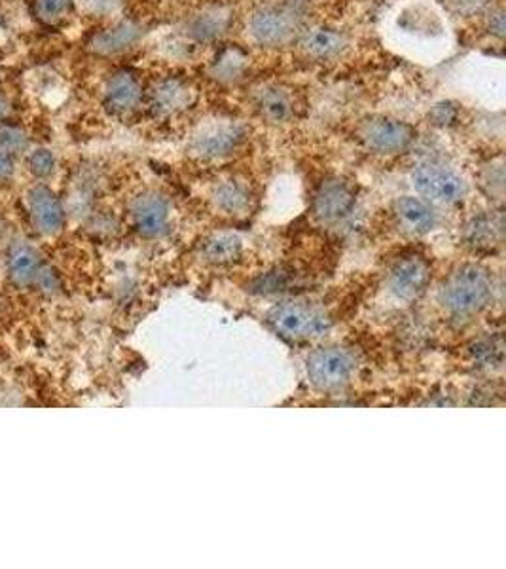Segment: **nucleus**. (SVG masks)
Here are the masks:
<instances>
[{"label":"nucleus","mask_w":506,"mask_h":569,"mask_svg":"<svg viewBox=\"0 0 506 569\" xmlns=\"http://www.w3.org/2000/svg\"><path fill=\"white\" fill-rule=\"evenodd\" d=\"M391 39L417 58H436L448 50L449 23L431 0H404L389 20Z\"/></svg>","instance_id":"nucleus-1"},{"label":"nucleus","mask_w":506,"mask_h":569,"mask_svg":"<svg viewBox=\"0 0 506 569\" xmlns=\"http://www.w3.org/2000/svg\"><path fill=\"white\" fill-rule=\"evenodd\" d=\"M307 21L304 0H277L256 8L249 20V37L266 50H280L298 42Z\"/></svg>","instance_id":"nucleus-2"},{"label":"nucleus","mask_w":506,"mask_h":569,"mask_svg":"<svg viewBox=\"0 0 506 569\" xmlns=\"http://www.w3.org/2000/svg\"><path fill=\"white\" fill-rule=\"evenodd\" d=\"M492 298V278L478 264L459 266L449 273L438 291L442 308L454 318H470L480 313Z\"/></svg>","instance_id":"nucleus-3"},{"label":"nucleus","mask_w":506,"mask_h":569,"mask_svg":"<svg viewBox=\"0 0 506 569\" xmlns=\"http://www.w3.org/2000/svg\"><path fill=\"white\" fill-rule=\"evenodd\" d=\"M247 130L234 118L214 117L203 120L190 136L189 150L200 160H221L240 149Z\"/></svg>","instance_id":"nucleus-4"},{"label":"nucleus","mask_w":506,"mask_h":569,"mask_svg":"<svg viewBox=\"0 0 506 569\" xmlns=\"http://www.w3.org/2000/svg\"><path fill=\"white\" fill-rule=\"evenodd\" d=\"M8 278L16 287L42 295H55L61 289L59 278L40 252L26 241H13L7 260Z\"/></svg>","instance_id":"nucleus-5"},{"label":"nucleus","mask_w":506,"mask_h":569,"mask_svg":"<svg viewBox=\"0 0 506 569\" xmlns=\"http://www.w3.org/2000/svg\"><path fill=\"white\" fill-rule=\"evenodd\" d=\"M417 130L398 118L372 114L358 122L357 137L364 149L374 154H401L416 141Z\"/></svg>","instance_id":"nucleus-6"},{"label":"nucleus","mask_w":506,"mask_h":569,"mask_svg":"<svg viewBox=\"0 0 506 569\" xmlns=\"http://www.w3.org/2000/svg\"><path fill=\"white\" fill-rule=\"evenodd\" d=\"M412 184L428 201L442 206H457L467 196V184L454 169L442 163L423 162L412 171Z\"/></svg>","instance_id":"nucleus-7"},{"label":"nucleus","mask_w":506,"mask_h":569,"mask_svg":"<svg viewBox=\"0 0 506 569\" xmlns=\"http://www.w3.org/2000/svg\"><path fill=\"white\" fill-rule=\"evenodd\" d=\"M267 319L281 337L291 338V340H307V338L318 337L331 325V319L326 318L323 311H318L312 306L300 305V302H285V305L275 306L270 311Z\"/></svg>","instance_id":"nucleus-8"},{"label":"nucleus","mask_w":506,"mask_h":569,"mask_svg":"<svg viewBox=\"0 0 506 569\" xmlns=\"http://www.w3.org/2000/svg\"><path fill=\"white\" fill-rule=\"evenodd\" d=\"M355 372V359L350 351L336 346L313 351L307 359V376L313 386L323 391H334L351 382Z\"/></svg>","instance_id":"nucleus-9"},{"label":"nucleus","mask_w":506,"mask_h":569,"mask_svg":"<svg viewBox=\"0 0 506 569\" xmlns=\"http://www.w3.org/2000/svg\"><path fill=\"white\" fill-rule=\"evenodd\" d=\"M130 214L136 232L146 240H156L168 233L169 222H171V203L162 192L146 190L133 198Z\"/></svg>","instance_id":"nucleus-10"},{"label":"nucleus","mask_w":506,"mask_h":569,"mask_svg":"<svg viewBox=\"0 0 506 569\" xmlns=\"http://www.w3.org/2000/svg\"><path fill=\"white\" fill-rule=\"evenodd\" d=\"M26 208L37 232L55 236L65 227V208L52 188L34 184L26 194Z\"/></svg>","instance_id":"nucleus-11"},{"label":"nucleus","mask_w":506,"mask_h":569,"mask_svg":"<svg viewBox=\"0 0 506 569\" xmlns=\"http://www.w3.org/2000/svg\"><path fill=\"white\" fill-rule=\"evenodd\" d=\"M144 90L135 72L122 69L109 77L103 88L104 109L114 117H128L143 103Z\"/></svg>","instance_id":"nucleus-12"},{"label":"nucleus","mask_w":506,"mask_h":569,"mask_svg":"<svg viewBox=\"0 0 506 569\" xmlns=\"http://www.w3.org/2000/svg\"><path fill=\"white\" fill-rule=\"evenodd\" d=\"M355 188L342 179H326L313 196V214L323 222H336L347 217L355 208Z\"/></svg>","instance_id":"nucleus-13"},{"label":"nucleus","mask_w":506,"mask_h":569,"mask_svg":"<svg viewBox=\"0 0 506 569\" xmlns=\"http://www.w3.org/2000/svg\"><path fill=\"white\" fill-rule=\"evenodd\" d=\"M431 281L427 260L416 254L396 260L389 272V289L401 300H416L422 297Z\"/></svg>","instance_id":"nucleus-14"},{"label":"nucleus","mask_w":506,"mask_h":569,"mask_svg":"<svg viewBox=\"0 0 506 569\" xmlns=\"http://www.w3.org/2000/svg\"><path fill=\"white\" fill-rule=\"evenodd\" d=\"M254 109L262 120L280 126L291 122L296 117V98L293 90H289L286 86H260L259 90L254 91Z\"/></svg>","instance_id":"nucleus-15"},{"label":"nucleus","mask_w":506,"mask_h":569,"mask_svg":"<svg viewBox=\"0 0 506 569\" xmlns=\"http://www.w3.org/2000/svg\"><path fill=\"white\" fill-rule=\"evenodd\" d=\"M195 91L189 80L181 77H165L150 90V107L156 114L171 117L194 103Z\"/></svg>","instance_id":"nucleus-16"},{"label":"nucleus","mask_w":506,"mask_h":569,"mask_svg":"<svg viewBox=\"0 0 506 569\" xmlns=\"http://www.w3.org/2000/svg\"><path fill=\"white\" fill-rule=\"evenodd\" d=\"M234 26V10L226 4H213L190 18L186 33L200 44H211L221 40Z\"/></svg>","instance_id":"nucleus-17"},{"label":"nucleus","mask_w":506,"mask_h":569,"mask_svg":"<svg viewBox=\"0 0 506 569\" xmlns=\"http://www.w3.org/2000/svg\"><path fill=\"white\" fill-rule=\"evenodd\" d=\"M143 37V29L135 21H120L117 26L103 29L93 34L90 40V50L103 58H111L118 53L128 52Z\"/></svg>","instance_id":"nucleus-18"},{"label":"nucleus","mask_w":506,"mask_h":569,"mask_svg":"<svg viewBox=\"0 0 506 569\" xmlns=\"http://www.w3.org/2000/svg\"><path fill=\"white\" fill-rule=\"evenodd\" d=\"M298 42L305 56L318 59V61L340 58L350 46V39L344 33H340L336 29H328V27L305 29Z\"/></svg>","instance_id":"nucleus-19"},{"label":"nucleus","mask_w":506,"mask_h":569,"mask_svg":"<svg viewBox=\"0 0 506 569\" xmlns=\"http://www.w3.org/2000/svg\"><path fill=\"white\" fill-rule=\"evenodd\" d=\"M393 213H395L398 224L409 233H428L436 227L435 209L428 206L427 201L414 196H403L393 203Z\"/></svg>","instance_id":"nucleus-20"},{"label":"nucleus","mask_w":506,"mask_h":569,"mask_svg":"<svg viewBox=\"0 0 506 569\" xmlns=\"http://www.w3.org/2000/svg\"><path fill=\"white\" fill-rule=\"evenodd\" d=\"M214 208L224 214L241 217L253 208V192L249 184L237 179H227L216 184L213 190Z\"/></svg>","instance_id":"nucleus-21"},{"label":"nucleus","mask_w":506,"mask_h":569,"mask_svg":"<svg viewBox=\"0 0 506 569\" xmlns=\"http://www.w3.org/2000/svg\"><path fill=\"white\" fill-rule=\"evenodd\" d=\"M241 240L234 233H213L203 241L202 257L211 264H230L241 257Z\"/></svg>","instance_id":"nucleus-22"},{"label":"nucleus","mask_w":506,"mask_h":569,"mask_svg":"<svg viewBox=\"0 0 506 569\" xmlns=\"http://www.w3.org/2000/svg\"><path fill=\"white\" fill-rule=\"evenodd\" d=\"M503 238V220L500 217L482 214L470 220L467 227V241L476 249H489Z\"/></svg>","instance_id":"nucleus-23"},{"label":"nucleus","mask_w":506,"mask_h":569,"mask_svg":"<svg viewBox=\"0 0 506 569\" xmlns=\"http://www.w3.org/2000/svg\"><path fill=\"white\" fill-rule=\"evenodd\" d=\"M247 53L240 48H226L219 53V58L214 59L211 77L221 82H235L243 77V72L247 71Z\"/></svg>","instance_id":"nucleus-24"},{"label":"nucleus","mask_w":506,"mask_h":569,"mask_svg":"<svg viewBox=\"0 0 506 569\" xmlns=\"http://www.w3.org/2000/svg\"><path fill=\"white\" fill-rule=\"evenodd\" d=\"M74 7V0H33V13L44 26H58Z\"/></svg>","instance_id":"nucleus-25"},{"label":"nucleus","mask_w":506,"mask_h":569,"mask_svg":"<svg viewBox=\"0 0 506 569\" xmlns=\"http://www.w3.org/2000/svg\"><path fill=\"white\" fill-rule=\"evenodd\" d=\"M26 166L31 176L37 177L40 181H48L55 173L58 160L52 150L39 147V149L27 152Z\"/></svg>","instance_id":"nucleus-26"},{"label":"nucleus","mask_w":506,"mask_h":569,"mask_svg":"<svg viewBox=\"0 0 506 569\" xmlns=\"http://www.w3.org/2000/svg\"><path fill=\"white\" fill-rule=\"evenodd\" d=\"M0 147L16 158L29 150V137L16 126H0Z\"/></svg>","instance_id":"nucleus-27"},{"label":"nucleus","mask_w":506,"mask_h":569,"mask_svg":"<svg viewBox=\"0 0 506 569\" xmlns=\"http://www.w3.org/2000/svg\"><path fill=\"white\" fill-rule=\"evenodd\" d=\"M457 118H459V107L454 101H441L428 112V120L438 126V128L454 126L457 122Z\"/></svg>","instance_id":"nucleus-28"},{"label":"nucleus","mask_w":506,"mask_h":569,"mask_svg":"<svg viewBox=\"0 0 506 569\" xmlns=\"http://www.w3.org/2000/svg\"><path fill=\"white\" fill-rule=\"evenodd\" d=\"M446 4L462 16H474L482 12L489 4V0H446Z\"/></svg>","instance_id":"nucleus-29"},{"label":"nucleus","mask_w":506,"mask_h":569,"mask_svg":"<svg viewBox=\"0 0 506 569\" xmlns=\"http://www.w3.org/2000/svg\"><path fill=\"white\" fill-rule=\"evenodd\" d=\"M489 16H492V18L487 20V29H489V33L495 34L497 39H503V37H505V12H503V8L492 10Z\"/></svg>","instance_id":"nucleus-30"},{"label":"nucleus","mask_w":506,"mask_h":569,"mask_svg":"<svg viewBox=\"0 0 506 569\" xmlns=\"http://www.w3.org/2000/svg\"><path fill=\"white\" fill-rule=\"evenodd\" d=\"M13 171H16V158L0 147V182L12 179Z\"/></svg>","instance_id":"nucleus-31"},{"label":"nucleus","mask_w":506,"mask_h":569,"mask_svg":"<svg viewBox=\"0 0 506 569\" xmlns=\"http://www.w3.org/2000/svg\"><path fill=\"white\" fill-rule=\"evenodd\" d=\"M82 4H84L90 12L107 13L114 10V7H117V0H82Z\"/></svg>","instance_id":"nucleus-32"},{"label":"nucleus","mask_w":506,"mask_h":569,"mask_svg":"<svg viewBox=\"0 0 506 569\" xmlns=\"http://www.w3.org/2000/svg\"><path fill=\"white\" fill-rule=\"evenodd\" d=\"M10 117V101L7 96L0 91V123L4 122Z\"/></svg>","instance_id":"nucleus-33"}]
</instances>
